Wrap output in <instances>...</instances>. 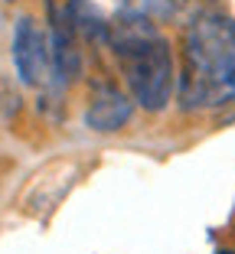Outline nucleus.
Listing matches in <instances>:
<instances>
[{
    "mask_svg": "<svg viewBox=\"0 0 235 254\" xmlns=\"http://www.w3.org/2000/svg\"><path fill=\"white\" fill-rule=\"evenodd\" d=\"M229 101H235V23L226 13H203L183 39L180 105L216 111Z\"/></svg>",
    "mask_w": 235,
    "mask_h": 254,
    "instance_id": "nucleus-1",
    "label": "nucleus"
},
{
    "mask_svg": "<svg viewBox=\"0 0 235 254\" xmlns=\"http://www.w3.org/2000/svg\"><path fill=\"white\" fill-rule=\"evenodd\" d=\"M108 46L118 59L131 98L144 111H163L176 88V65L173 49L154 20L121 10L108 23Z\"/></svg>",
    "mask_w": 235,
    "mask_h": 254,
    "instance_id": "nucleus-2",
    "label": "nucleus"
},
{
    "mask_svg": "<svg viewBox=\"0 0 235 254\" xmlns=\"http://www.w3.org/2000/svg\"><path fill=\"white\" fill-rule=\"evenodd\" d=\"M13 65L23 85L39 88L53 78V49H49V36L36 26V20L23 16L16 20L13 30Z\"/></svg>",
    "mask_w": 235,
    "mask_h": 254,
    "instance_id": "nucleus-3",
    "label": "nucleus"
},
{
    "mask_svg": "<svg viewBox=\"0 0 235 254\" xmlns=\"http://www.w3.org/2000/svg\"><path fill=\"white\" fill-rule=\"evenodd\" d=\"M78 33L66 16V7L49 3V49H53V75L59 82H72L82 72V56L76 46Z\"/></svg>",
    "mask_w": 235,
    "mask_h": 254,
    "instance_id": "nucleus-4",
    "label": "nucleus"
},
{
    "mask_svg": "<svg viewBox=\"0 0 235 254\" xmlns=\"http://www.w3.org/2000/svg\"><path fill=\"white\" fill-rule=\"evenodd\" d=\"M131 114H134V98L124 95L114 85H101V88H95V95L88 101L85 124L98 134H114L131 121Z\"/></svg>",
    "mask_w": 235,
    "mask_h": 254,
    "instance_id": "nucleus-5",
    "label": "nucleus"
},
{
    "mask_svg": "<svg viewBox=\"0 0 235 254\" xmlns=\"http://www.w3.org/2000/svg\"><path fill=\"white\" fill-rule=\"evenodd\" d=\"M66 16L72 23V30L78 36H85L88 43H108V20L95 10L91 0H69L66 3Z\"/></svg>",
    "mask_w": 235,
    "mask_h": 254,
    "instance_id": "nucleus-6",
    "label": "nucleus"
},
{
    "mask_svg": "<svg viewBox=\"0 0 235 254\" xmlns=\"http://www.w3.org/2000/svg\"><path fill=\"white\" fill-rule=\"evenodd\" d=\"M121 7L128 13H141V16H170L173 13V0H121Z\"/></svg>",
    "mask_w": 235,
    "mask_h": 254,
    "instance_id": "nucleus-7",
    "label": "nucleus"
},
{
    "mask_svg": "<svg viewBox=\"0 0 235 254\" xmlns=\"http://www.w3.org/2000/svg\"><path fill=\"white\" fill-rule=\"evenodd\" d=\"M216 254H235V251H216Z\"/></svg>",
    "mask_w": 235,
    "mask_h": 254,
    "instance_id": "nucleus-8",
    "label": "nucleus"
},
{
    "mask_svg": "<svg viewBox=\"0 0 235 254\" xmlns=\"http://www.w3.org/2000/svg\"><path fill=\"white\" fill-rule=\"evenodd\" d=\"M10 3H13V0H10Z\"/></svg>",
    "mask_w": 235,
    "mask_h": 254,
    "instance_id": "nucleus-9",
    "label": "nucleus"
}]
</instances>
